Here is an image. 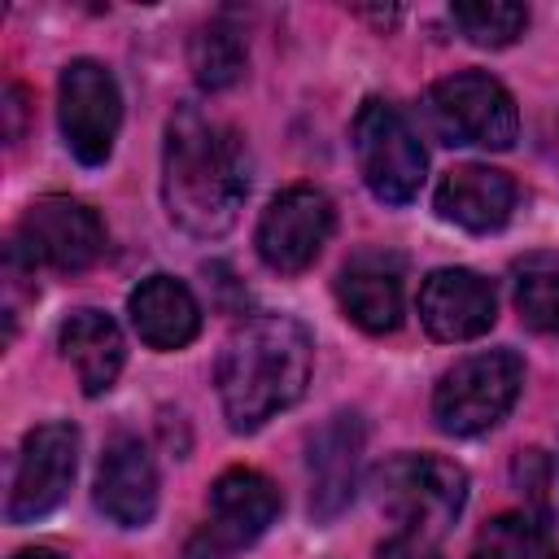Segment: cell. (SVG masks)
<instances>
[{
    "instance_id": "1",
    "label": "cell",
    "mask_w": 559,
    "mask_h": 559,
    "mask_svg": "<svg viewBox=\"0 0 559 559\" xmlns=\"http://www.w3.org/2000/svg\"><path fill=\"white\" fill-rule=\"evenodd\" d=\"M249 192V157L236 131L210 122L197 105H179L162 144V201L175 227L197 240L231 231Z\"/></svg>"
},
{
    "instance_id": "2",
    "label": "cell",
    "mask_w": 559,
    "mask_h": 559,
    "mask_svg": "<svg viewBox=\"0 0 559 559\" xmlns=\"http://www.w3.org/2000/svg\"><path fill=\"white\" fill-rule=\"evenodd\" d=\"M314 367V341L293 314H249L218 354V402L231 432H258L288 411Z\"/></svg>"
},
{
    "instance_id": "3",
    "label": "cell",
    "mask_w": 559,
    "mask_h": 559,
    "mask_svg": "<svg viewBox=\"0 0 559 559\" xmlns=\"http://www.w3.org/2000/svg\"><path fill=\"white\" fill-rule=\"evenodd\" d=\"M376 502L402 533L437 537L445 533L467 502V472L437 454H397L371 476Z\"/></svg>"
},
{
    "instance_id": "4",
    "label": "cell",
    "mask_w": 559,
    "mask_h": 559,
    "mask_svg": "<svg viewBox=\"0 0 559 559\" xmlns=\"http://www.w3.org/2000/svg\"><path fill=\"white\" fill-rule=\"evenodd\" d=\"M520 389H524V362L515 349L467 354L441 376L432 393V419L450 437L489 432L498 419H507Z\"/></svg>"
},
{
    "instance_id": "5",
    "label": "cell",
    "mask_w": 559,
    "mask_h": 559,
    "mask_svg": "<svg viewBox=\"0 0 559 559\" xmlns=\"http://www.w3.org/2000/svg\"><path fill=\"white\" fill-rule=\"evenodd\" d=\"M354 157H358L362 183L384 205L415 201V192L424 183V170H428V157H424L419 135L380 96L362 100L358 114H354Z\"/></svg>"
},
{
    "instance_id": "6",
    "label": "cell",
    "mask_w": 559,
    "mask_h": 559,
    "mask_svg": "<svg viewBox=\"0 0 559 559\" xmlns=\"http://www.w3.org/2000/svg\"><path fill=\"white\" fill-rule=\"evenodd\" d=\"M424 114L445 144L511 148L520 135V114H515L511 92L485 70H463V74L432 83Z\"/></svg>"
},
{
    "instance_id": "7",
    "label": "cell",
    "mask_w": 559,
    "mask_h": 559,
    "mask_svg": "<svg viewBox=\"0 0 559 559\" xmlns=\"http://www.w3.org/2000/svg\"><path fill=\"white\" fill-rule=\"evenodd\" d=\"M9 253L31 271H87L105 253V223L92 205L74 197H39L26 205Z\"/></svg>"
},
{
    "instance_id": "8",
    "label": "cell",
    "mask_w": 559,
    "mask_h": 559,
    "mask_svg": "<svg viewBox=\"0 0 559 559\" xmlns=\"http://www.w3.org/2000/svg\"><path fill=\"white\" fill-rule=\"evenodd\" d=\"M57 118L66 148L83 166H100L114 153L118 127H122V96L114 74L100 61H70L57 79Z\"/></svg>"
},
{
    "instance_id": "9",
    "label": "cell",
    "mask_w": 559,
    "mask_h": 559,
    "mask_svg": "<svg viewBox=\"0 0 559 559\" xmlns=\"http://www.w3.org/2000/svg\"><path fill=\"white\" fill-rule=\"evenodd\" d=\"M332 227H336V210L328 192H319L314 183H293L262 210L258 258L280 275H297L323 253Z\"/></svg>"
},
{
    "instance_id": "10",
    "label": "cell",
    "mask_w": 559,
    "mask_h": 559,
    "mask_svg": "<svg viewBox=\"0 0 559 559\" xmlns=\"http://www.w3.org/2000/svg\"><path fill=\"white\" fill-rule=\"evenodd\" d=\"M275 515H280V489L253 467H231L210 485V524L188 555L218 559L227 550H240L258 542Z\"/></svg>"
},
{
    "instance_id": "11",
    "label": "cell",
    "mask_w": 559,
    "mask_h": 559,
    "mask_svg": "<svg viewBox=\"0 0 559 559\" xmlns=\"http://www.w3.org/2000/svg\"><path fill=\"white\" fill-rule=\"evenodd\" d=\"M74 467H79V432L70 424H39L35 432H26L9 507H4L9 524H31L57 511L70 493Z\"/></svg>"
},
{
    "instance_id": "12",
    "label": "cell",
    "mask_w": 559,
    "mask_h": 559,
    "mask_svg": "<svg viewBox=\"0 0 559 559\" xmlns=\"http://www.w3.org/2000/svg\"><path fill=\"white\" fill-rule=\"evenodd\" d=\"M498 297L493 284L467 266H441L419 284V323L432 341L459 345L476 341L493 328Z\"/></svg>"
},
{
    "instance_id": "13",
    "label": "cell",
    "mask_w": 559,
    "mask_h": 559,
    "mask_svg": "<svg viewBox=\"0 0 559 559\" xmlns=\"http://www.w3.org/2000/svg\"><path fill=\"white\" fill-rule=\"evenodd\" d=\"M362 445H367V428L354 411L332 415L314 437H310V511L319 520H332L349 507L354 489H358V467H362Z\"/></svg>"
},
{
    "instance_id": "14",
    "label": "cell",
    "mask_w": 559,
    "mask_h": 559,
    "mask_svg": "<svg viewBox=\"0 0 559 559\" xmlns=\"http://www.w3.org/2000/svg\"><path fill=\"white\" fill-rule=\"evenodd\" d=\"M96 511L118 528H144L157 511V467L140 437H114L96 472Z\"/></svg>"
},
{
    "instance_id": "15",
    "label": "cell",
    "mask_w": 559,
    "mask_h": 559,
    "mask_svg": "<svg viewBox=\"0 0 559 559\" xmlns=\"http://www.w3.org/2000/svg\"><path fill=\"white\" fill-rule=\"evenodd\" d=\"M336 301L349 323L384 336L402 323V258L397 253H354L336 275Z\"/></svg>"
},
{
    "instance_id": "16",
    "label": "cell",
    "mask_w": 559,
    "mask_h": 559,
    "mask_svg": "<svg viewBox=\"0 0 559 559\" xmlns=\"http://www.w3.org/2000/svg\"><path fill=\"white\" fill-rule=\"evenodd\" d=\"M515 210V179L507 170L463 162L437 183V214L463 231H498Z\"/></svg>"
},
{
    "instance_id": "17",
    "label": "cell",
    "mask_w": 559,
    "mask_h": 559,
    "mask_svg": "<svg viewBox=\"0 0 559 559\" xmlns=\"http://www.w3.org/2000/svg\"><path fill=\"white\" fill-rule=\"evenodd\" d=\"M131 328L153 349H183L201 332V306L192 288L175 275H148L127 297Z\"/></svg>"
},
{
    "instance_id": "18",
    "label": "cell",
    "mask_w": 559,
    "mask_h": 559,
    "mask_svg": "<svg viewBox=\"0 0 559 559\" xmlns=\"http://www.w3.org/2000/svg\"><path fill=\"white\" fill-rule=\"evenodd\" d=\"M57 345H61L66 362L74 367L79 389L87 397H100V393L114 389V380L122 371V358H127V345H122L118 323L105 310H74L57 328Z\"/></svg>"
},
{
    "instance_id": "19",
    "label": "cell",
    "mask_w": 559,
    "mask_h": 559,
    "mask_svg": "<svg viewBox=\"0 0 559 559\" xmlns=\"http://www.w3.org/2000/svg\"><path fill=\"white\" fill-rule=\"evenodd\" d=\"M472 559H559V546L550 542L546 524H537L533 515L502 511L476 533Z\"/></svg>"
},
{
    "instance_id": "20",
    "label": "cell",
    "mask_w": 559,
    "mask_h": 559,
    "mask_svg": "<svg viewBox=\"0 0 559 559\" xmlns=\"http://www.w3.org/2000/svg\"><path fill=\"white\" fill-rule=\"evenodd\" d=\"M188 66H192V79L205 87V92H218V87H231L245 70V39L236 26L227 22H210L192 35L188 44Z\"/></svg>"
},
{
    "instance_id": "21",
    "label": "cell",
    "mask_w": 559,
    "mask_h": 559,
    "mask_svg": "<svg viewBox=\"0 0 559 559\" xmlns=\"http://www.w3.org/2000/svg\"><path fill=\"white\" fill-rule=\"evenodd\" d=\"M515 310L533 332H559V258L533 253L515 266Z\"/></svg>"
},
{
    "instance_id": "22",
    "label": "cell",
    "mask_w": 559,
    "mask_h": 559,
    "mask_svg": "<svg viewBox=\"0 0 559 559\" xmlns=\"http://www.w3.org/2000/svg\"><path fill=\"white\" fill-rule=\"evenodd\" d=\"M454 26L463 31L467 44L476 48H507L524 35L528 26V9L524 4H507V0H476V4H454L450 9Z\"/></svg>"
},
{
    "instance_id": "23",
    "label": "cell",
    "mask_w": 559,
    "mask_h": 559,
    "mask_svg": "<svg viewBox=\"0 0 559 559\" xmlns=\"http://www.w3.org/2000/svg\"><path fill=\"white\" fill-rule=\"evenodd\" d=\"M376 559H441V550H437V542L424 537V533H397V537H389V542L380 546Z\"/></svg>"
},
{
    "instance_id": "24",
    "label": "cell",
    "mask_w": 559,
    "mask_h": 559,
    "mask_svg": "<svg viewBox=\"0 0 559 559\" xmlns=\"http://www.w3.org/2000/svg\"><path fill=\"white\" fill-rule=\"evenodd\" d=\"M13 559H61L57 550H48V546H31V550H17Z\"/></svg>"
}]
</instances>
